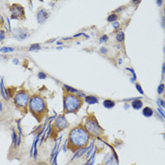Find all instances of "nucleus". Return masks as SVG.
Returning a JSON list of instances; mask_svg holds the SVG:
<instances>
[{"label":"nucleus","instance_id":"4be33fe9","mask_svg":"<svg viewBox=\"0 0 165 165\" xmlns=\"http://www.w3.org/2000/svg\"><path fill=\"white\" fill-rule=\"evenodd\" d=\"M108 40V37L107 35H103V36L100 38V40H99V41H100V42H106Z\"/></svg>","mask_w":165,"mask_h":165},{"label":"nucleus","instance_id":"ddd939ff","mask_svg":"<svg viewBox=\"0 0 165 165\" xmlns=\"http://www.w3.org/2000/svg\"><path fill=\"white\" fill-rule=\"evenodd\" d=\"M103 105L107 108H112L115 106V102L111 100V99H106V100H104V102H103Z\"/></svg>","mask_w":165,"mask_h":165},{"label":"nucleus","instance_id":"cd10ccee","mask_svg":"<svg viewBox=\"0 0 165 165\" xmlns=\"http://www.w3.org/2000/svg\"><path fill=\"white\" fill-rule=\"evenodd\" d=\"M162 3H163V1H157V4H158V5H161Z\"/></svg>","mask_w":165,"mask_h":165},{"label":"nucleus","instance_id":"412c9836","mask_svg":"<svg viewBox=\"0 0 165 165\" xmlns=\"http://www.w3.org/2000/svg\"><path fill=\"white\" fill-rule=\"evenodd\" d=\"M164 91V84L163 83H160L158 87V94H161Z\"/></svg>","mask_w":165,"mask_h":165},{"label":"nucleus","instance_id":"bb28decb","mask_svg":"<svg viewBox=\"0 0 165 165\" xmlns=\"http://www.w3.org/2000/svg\"><path fill=\"white\" fill-rule=\"evenodd\" d=\"M13 62L14 64H18V63H19V61H18V59H13Z\"/></svg>","mask_w":165,"mask_h":165},{"label":"nucleus","instance_id":"f3484780","mask_svg":"<svg viewBox=\"0 0 165 165\" xmlns=\"http://www.w3.org/2000/svg\"><path fill=\"white\" fill-rule=\"evenodd\" d=\"M14 51L13 47H9V46H3L2 48H0V52L1 53H12Z\"/></svg>","mask_w":165,"mask_h":165},{"label":"nucleus","instance_id":"9b49d317","mask_svg":"<svg viewBox=\"0 0 165 165\" xmlns=\"http://www.w3.org/2000/svg\"><path fill=\"white\" fill-rule=\"evenodd\" d=\"M84 100H85V102H87L88 104H90V105L97 104L99 102L98 98L96 96H94V95H86L84 97Z\"/></svg>","mask_w":165,"mask_h":165},{"label":"nucleus","instance_id":"20e7f679","mask_svg":"<svg viewBox=\"0 0 165 165\" xmlns=\"http://www.w3.org/2000/svg\"><path fill=\"white\" fill-rule=\"evenodd\" d=\"M85 129L90 134L91 138H100L104 135L105 130L99 125L98 121L94 114H89L85 118V122L83 124Z\"/></svg>","mask_w":165,"mask_h":165},{"label":"nucleus","instance_id":"6ab92c4d","mask_svg":"<svg viewBox=\"0 0 165 165\" xmlns=\"http://www.w3.org/2000/svg\"><path fill=\"white\" fill-rule=\"evenodd\" d=\"M6 39V32L3 29H0V42Z\"/></svg>","mask_w":165,"mask_h":165},{"label":"nucleus","instance_id":"dca6fc26","mask_svg":"<svg viewBox=\"0 0 165 165\" xmlns=\"http://www.w3.org/2000/svg\"><path fill=\"white\" fill-rule=\"evenodd\" d=\"M124 40H125V33L120 30L116 35V41L119 42H123Z\"/></svg>","mask_w":165,"mask_h":165},{"label":"nucleus","instance_id":"39448f33","mask_svg":"<svg viewBox=\"0 0 165 165\" xmlns=\"http://www.w3.org/2000/svg\"><path fill=\"white\" fill-rule=\"evenodd\" d=\"M30 99L29 93L26 90H19L13 95V103L20 112L27 113L28 102Z\"/></svg>","mask_w":165,"mask_h":165},{"label":"nucleus","instance_id":"393cba45","mask_svg":"<svg viewBox=\"0 0 165 165\" xmlns=\"http://www.w3.org/2000/svg\"><path fill=\"white\" fill-rule=\"evenodd\" d=\"M4 23H5L4 18H3V16H2L1 14H0V28H1V27H3Z\"/></svg>","mask_w":165,"mask_h":165},{"label":"nucleus","instance_id":"5701e85b","mask_svg":"<svg viewBox=\"0 0 165 165\" xmlns=\"http://www.w3.org/2000/svg\"><path fill=\"white\" fill-rule=\"evenodd\" d=\"M136 88L138 89V92H139L141 94H144V91L141 90V85H140V84H136Z\"/></svg>","mask_w":165,"mask_h":165},{"label":"nucleus","instance_id":"f03ea898","mask_svg":"<svg viewBox=\"0 0 165 165\" xmlns=\"http://www.w3.org/2000/svg\"><path fill=\"white\" fill-rule=\"evenodd\" d=\"M28 111L35 117L39 123L42 122L48 113L46 99L39 94H33L32 96H30Z\"/></svg>","mask_w":165,"mask_h":165},{"label":"nucleus","instance_id":"aec40b11","mask_svg":"<svg viewBox=\"0 0 165 165\" xmlns=\"http://www.w3.org/2000/svg\"><path fill=\"white\" fill-rule=\"evenodd\" d=\"M37 75H38V78H39L40 79H46L47 78L46 74V73H43V72H39Z\"/></svg>","mask_w":165,"mask_h":165},{"label":"nucleus","instance_id":"423d86ee","mask_svg":"<svg viewBox=\"0 0 165 165\" xmlns=\"http://www.w3.org/2000/svg\"><path fill=\"white\" fill-rule=\"evenodd\" d=\"M69 127V123L67 119H66L64 114L59 115L56 119H55L54 123L50 127V131H49V137L52 139H56L58 135L60 134V132L64 130L65 128H67Z\"/></svg>","mask_w":165,"mask_h":165},{"label":"nucleus","instance_id":"1a4fd4ad","mask_svg":"<svg viewBox=\"0 0 165 165\" xmlns=\"http://www.w3.org/2000/svg\"><path fill=\"white\" fill-rule=\"evenodd\" d=\"M13 38L18 41H23L29 36V33L25 28H14L12 32Z\"/></svg>","mask_w":165,"mask_h":165},{"label":"nucleus","instance_id":"9d476101","mask_svg":"<svg viewBox=\"0 0 165 165\" xmlns=\"http://www.w3.org/2000/svg\"><path fill=\"white\" fill-rule=\"evenodd\" d=\"M49 17V13L46 9L43 8H41L38 9L37 12V21L39 24H43L48 19Z\"/></svg>","mask_w":165,"mask_h":165},{"label":"nucleus","instance_id":"f257e3e1","mask_svg":"<svg viewBox=\"0 0 165 165\" xmlns=\"http://www.w3.org/2000/svg\"><path fill=\"white\" fill-rule=\"evenodd\" d=\"M91 136L85 129L83 123L73 127L68 135L67 140V149L73 153L78 152L81 149L86 148L90 144Z\"/></svg>","mask_w":165,"mask_h":165},{"label":"nucleus","instance_id":"c85d7f7f","mask_svg":"<svg viewBox=\"0 0 165 165\" xmlns=\"http://www.w3.org/2000/svg\"><path fill=\"white\" fill-rule=\"evenodd\" d=\"M133 165H135V164H133Z\"/></svg>","mask_w":165,"mask_h":165},{"label":"nucleus","instance_id":"b1692460","mask_svg":"<svg viewBox=\"0 0 165 165\" xmlns=\"http://www.w3.org/2000/svg\"><path fill=\"white\" fill-rule=\"evenodd\" d=\"M112 27H113V28L117 29V28L120 27V23H119V22H113V23H112Z\"/></svg>","mask_w":165,"mask_h":165},{"label":"nucleus","instance_id":"7ed1b4c3","mask_svg":"<svg viewBox=\"0 0 165 165\" xmlns=\"http://www.w3.org/2000/svg\"><path fill=\"white\" fill-rule=\"evenodd\" d=\"M83 98L64 91L63 94V114H76L83 105Z\"/></svg>","mask_w":165,"mask_h":165},{"label":"nucleus","instance_id":"a878e982","mask_svg":"<svg viewBox=\"0 0 165 165\" xmlns=\"http://www.w3.org/2000/svg\"><path fill=\"white\" fill-rule=\"evenodd\" d=\"M100 52L103 53V54H106V53L108 52V49H107L106 47H101V48H100Z\"/></svg>","mask_w":165,"mask_h":165},{"label":"nucleus","instance_id":"f8f14e48","mask_svg":"<svg viewBox=\"0 0 165 165\" xmlns=\"http://www.w3.org/2000/svg\"><path fill=\"white\" fill-rule=\"evenodd\" d=\"M142 105H144V103H142L141 100H140V99H135V100H133V102L131 103V106L133 108L135 109H140Z\"/></svg>","mask_w":165,"mask_h":165},{"label":"nucleus","instance_id":"0eeeda50","mask_svg":"<svg viewBox=\"0 0 165 165\" xmlns=\"http://www.w3.org/2000/svg\"><path fill=\"white\" fill-rule=\"evenodd\" d=\"M10 12V18L13 20H25L26 14H25V9L23 6L19 4H13L9 8Z\"/></svg>","mask_w":165,"mask_h":165},{"label":"nucleus","instance_id":"2eb2a0df","mask_svg":"<svg viewBox=\"0 0 165 165\" xmlns=\"http://www.w3.org/2000/svg\"><path fill=\"white\" fill-rule=\"evenodd\" d=\"M119 18V15L116 14V13H112V14H109L107 18V21L109 22V23H113V22H116V20Z\"/></svg>","mask_w":165,"mask_h":165},{"label":"nucleus","instance_id":"4468645a","mask_svg":"<svg viewBox=\"0 0 165 165\" xmlns=\"http://www.w3.org/2000/svg\"><path fill=\"white\" fill-rule=\"evenodd\" d=\"M142 114H144L145 117H151L153 115V109L149 107H145L142 109Z\"/></svg>","mask_w":165,"mask_h":165},{"label":"nucleus","instance_id":"6e6552de","mask_svg":"<svg viewBox=\"0 0 165 165\" xmlns=\"http://www.w3.org/2000/svg\"><path fill=\"white\" fill-rule=\"evenodd\" d=\"M101 165H119V160L114 151H111L105 156Z\"/></svg>","mask_w":165,"mask_h":165},{"label":"nucleus","instance_id":"a211bd4d","mask_svg":"<svg viewBox=\"0 0 165 165\" xmlns=\"http://www.w3.org/2000/svg\"><path fill=\"white\" fill-rule=\"evenodd\" d=\"M39 49H41V46L39 45V43H34V45L30 46L28 48L29 51H38Z\"/></svg>","mask_w":165,"mask_h":165}]
</instances>
